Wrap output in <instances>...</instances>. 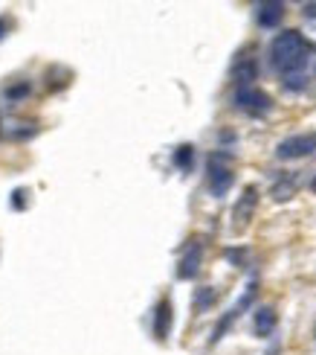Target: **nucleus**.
<instances>
[{"label":"nucleus","instance_id":"f257e3e1","mask_svg":"<svg viewBox=\"0 0 316 355\" xmlns=\"http://www.w3.org/2000/svg\"><path fill=\"white\" fill-rule=\"evenodd\" d=\"M310 58H313V47L299 29H284V33H279L270 41V67L279 73L281 85L293 94L308 87Z\"/></svg>","mask_w":316,"mask_h":355},{"label":"nucleus","instance_id":"f03ea898","mask_svg":"<svg viewBox=\"0 0 316 355\" xmlns=\"http://www.w3.org/2000/svg\"><path fill=\"white\" fill-rule=\"evenodd\" d=\"M206 184L212 198H223L235 184V172H232V155L230 152H212L209 155V166H206Z\"/></svg>","mask_w":316,"mask_h":355},{"label":"nucleus","instance_id":"7ed1b4c3","mask_svg":"<svg viewBox=\"0 0 316 355\" xmlns=\"http://www.w3.org/2000/svg\"><path fill=\"white\" fill-rule=\"evenodd\" d=\"M255 297H259V283H255V279H250V283H247V288H244V294H241V297L232 303V309H230V312H227V315H223V318L218 320V327H215L212 338H209V344H218L221 338L230 332V327H232V323H235V320H238V318L244 315L247 309L255 303Z\"/></svg>","mask_w":316,"mask_h":355},{"label":"nucleus","instance_id":"20e7f679","mask_svg":"<svg viewBox=\"0 0 316 355\" xmlns=\"http://www.w3.org/2000/svg\"><path fill=\"white\" fill-rule=\"evenodd\" d=\"M316 152V131H305V135H290L276 146L279 160H302Z\"/></svg>","mask_w":316,"mask_h":355},{"label":"nucleus","instance_id":"39448f33","mask_svg":"<svg viewBox=\"0 0 316 355\" xmlns=\"http://www.w3.org/2000/svg\"><path fill=\"white\" fill-rule=\"evenodd\" d=\"M235 108L247 111L252 116H261V114H267L270 108H273V99H270L264 91H259V87H238L235 91Z\"/></svg>","mask_w":316,"mask_h":355},{"label":"nucleus","instance_id":"423d86ee","mask_svg":"<svg viewBox=\"0 0 316 355\" xmlns=\"http://www.w3.org/2000/svg\"><path fill=\"white\" fill-rule=\"evenodd\" d=\"M255 207H259V189L250 184V187H244L241 198L235 201V210H232V227L235 230H244L250 225V218L255 216Z\"/></svg>","mask_w":316,"mask_h":355},{"label":"nucleus","instance_id":"0eeeda50","mask_svg":"<svg viewBox=\"0 0 316 355\" xmlns=\"http://www.w3.org/2000/svg\"><path fill=\"white\" fill-rule=\"evenodd\" d=\"M201 265H203V245L189 242L183 257H180V262H177V277L180 279H194L201 274Z\"/></svg>","mask_w":316,"mask_h":355},{"label":"nucleus","instance_id":"6e6552de","mask_svg":"<svg viewBox=\"0 0 316 355\" xmlns=\"http://www.w3.org/2000/svg\"><path fill=\"white\" fill-rule=\"evenodd\" d=\"M284 9L288 6H284L281 0H264V3L255 6V21H259L261 29H276L284 18Z\"/></svg>","mask_w":316,"mask_h":355},{"label":"nucleus","instance_id":"1a4fd4ad","mask_svg":"<svg viewBox=\"0 0 316 355\" xmlns=\"http://www.w3.org/2000/svg\"><path fill=\"white\" fill-rule=\"evenodd\" d=\"M279 327V315L273 306H259L255 309V318H252V332L255 338H270Z\"/></svg>","mask_w":316,"mask_h":355},{"label":"nucleus","instance_id":"9d476101","mask_svg":"<svg viewBox=\"0 0 316 355\" xmlns=\"http://www.w3.org/2000/svg\"><path fill=\"white\" fill-rule=\"evenodd\" d=\"M151 332H154L157 341H165V338H169V332H171V300H169V297L157 300V306H154V323H151Z\"/></svg>","mask_w":316,"mask_h":355},{"label":"nucleus","instance_id":"9b49d317","mask_svg":"<svg viewBox=\"0 0 316 355\" xmlns=\"http://www.w3.org/2000/svg\"><path fill=\"white\" fill-rule=\"evenodd\" d=\"M232 79H235L238 87H255V79H259V62L250 58V55H244L232 67Z\"/></svg>","mask_w":316,"mask_h":355},{"label":"nucleus","instance_id":"f8f14e48","mask_svg":"<svg viewBox=\"0 0 316 355\" xmlns=\"http://www.w3.org/2000/svg\"><path fill=\"white\" fill-rule=\"evenodd\" d=\"M270 196H273V201H290L296 196V178L293 175H284L281 181L273 184V189H270Z\"/></svg>","mask_w":316,"mask_h":355},{"label":"nucleus","instance_id":"ddd939ff","mask_svg":"<svg viewBox=\"0 0 316 355\" xmlns=\"http://www.w3.org/2000/svg\"><path fill=\"white\" fill-rule=\"evenodd\" d=\"M171 164H174L180 172H192V166H194V146H189V143L177 146L174 155H171Z\"/></svg>","mask_w":316,"mask_h":355},{"label":"nucleus","instance_id":"4468645a","mask_svg":"<svg viewBox=\"0 0 316 355\" xmlns=\"http://www.w3.org/2000/svg\"><path fill=\"white\" fill-rule=\"evenodd\" d=\"M215 300H218V291L212 286H203V288L194 291V309H198V312H206Z\"/></svg>","mask_w":316,"mask_h":355},{"label":"nucleus","instance_id":"2eb2a0df","mask_svg":"<svg viewBox=\"0 0 316 355\" xmlns=\"http://www.w3.org/2000/svg\"><path fill=\"white\" fill-rule=\"evenodd\" d=\"M24 96H29V82H18V85L6 87V99H9V102H18V99H24Z\"/></svg>","mask_w":316,"mask_h":355},{"label":"nucleus","instance_id":"dca6fc26","mask_svg":"<svg viewBox=\"0 0 316 355\" xmlns=\"http://www.w3.org/2000/svg\"><path fill=\"white\" fill-rule=\"evenodd\" d=\"M244 257H247V250H241V248H227V259H230V262H235L238 268L244 265Z\"/></svg>","mask_w":316,"mask_h":355},{"label":"nucleus","instance_id":"f3484780","mask_svg":"<svg viewBox=\"0 0 316 355\" xmlns=\"http://www.w3.org/2000/svg\"><path fill=\"white\" fill-rule=\"evenodd\" d=\"M24 196H26V189H15L12 192V207H15V210H21V207H24Z\"/></svg>","mask_w":316,"mask_h":355},{"label":"nucleus","instance_id":"a211bd4d","mask_svg":"<svg viewBox=\"0 0 316 355\" xmlns=\"http://www.w3.org/2000/svg\"><path fill=\"white\" fill-rule=\"evenodd\" d=\"M302 15H305L310 24H316V3H305V6H302Z\"/></svg>","mask_w":316,"mask_h":355},{"label":"nucleus","instance_id":"6ab92c4d","mask_svg":"<svg viewBox=\"0 0 316 355\" xmlns=\"http://www.w3.org/2000/svg\"><path fill=\"white\" fill-rule=\"evenodd\" d=\"M0 38H3V21H0Z\"/></svg>","mask_w":316,"mask_h":355},{"label":"nucleus","instance_id":"aec40b11","mask_svg":"<svg viewBox=\"0 0 316 355\" xmlns=\"http://www.w3.org/2000/svg\"><path fill=\"white\" fill-rule=\"evenodd\" d=\"M313 338H316V327H313Z\"/></svg>","mask_w":316,"mask_h":355}]
</instances>
